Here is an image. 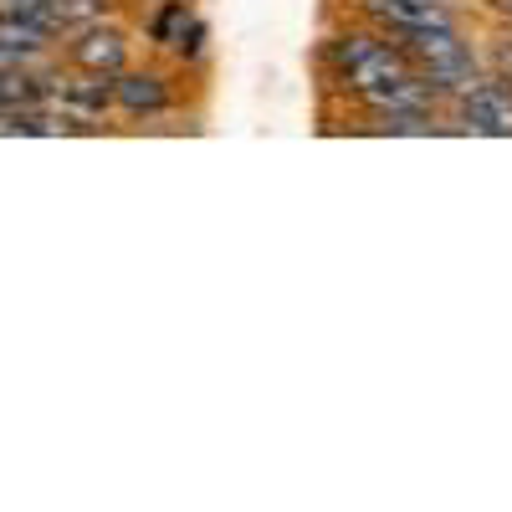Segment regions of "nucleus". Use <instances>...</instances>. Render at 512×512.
I'll return each mask as SVG.
<instances>
[{
    "label": "nucleus",
    "mask_w": 512,
    "mask_h": 512,
    "mask_svg": "<svg viewBox=\"0 0 512 512\" xmlns=\"http://www.w3.org/2000/svg\"><path fill=\"white\" fill-rule=\"evenodd\" d=\"M405 57L415 62V72L431 82L436 93H466L477 82V57L472 47L456 36V26H420V31H395Z\"/></svg>",
    "instance_id": "nucleus-1"
},
{
    "label": "nucleus",
    "mask_w": 512,
    "mask_h": 512,
    "mask_svg": "<svg viewBox=\"0 0 512 512\" xmlns=\"http://www.w3.org/2000/svg\"><path fill=\"white\" fill-rule=\"evenodd\" d=\"M333 67H338V77H344V88L369 93L374 82L395 77V72H410V57H405L400 41H374L364 31H349V36L333 41Z\"/></svg>",
    "instance_id": "nucleus-2"
},
{
    "label": "nucleus",
    "mask_w": 512,
    "mask_h": 512,
    "mask_svg": "<svg viewBox=\"0 0 512 512\" xmlns=\"http://www.w3.org/2000/svg\"><path fill=\"white\" fill-rule=\"evenodd\" d=\"M461 123L472 128V134H512V88L502 82H472V88L461 93Z\"/></svg>",
    "instance_id": "nucleus-3"
},
{
    "label": "nucleus",
    "mask_w": 512,
    "mask_h": 512,
    "mask_svg": "<svg viewBox=\"0 0 512 512\" xmlns=\"http://www.w3.org/2000/svg\"><path fill=\"white\" fill-rule=\"evenodd\" d=\"M379 118H390V113H425L431 118V103H436V88L425 82L415 67L410 72H395V77H384V82H374L369 93H359Z\"/></svg>",
    "instance_id": "nucleus-4"
},
{
    "label": "nucleus",
    "mask_w": 512,
    "mask_h": 512,
    "mask_svg": "<svg viewBox=\"0 0 512 512\" xmlns=\"http://www.w3.org/2000/svg\"><path fill=\"white\" fill-rule=\"evenodd\" d=\"M149 31H154V41H164V47H175V52H190V57L200 52V36H205V31H200V21L190 16L185 0H169V6L154 16V26H149Z\"/></svg>",
    "instance_id": "nucleus-5"
},
{
    "label": "nucleus",
    "mask_w": 512,
    "mask_h": 512,
    "mask_svg": "<svg viewBox=\"0 0 512 512\" xmlns=\"http://www.w3.org/2000/svg\"><path fill=\"white\" fill-rule=\"evenodd\" d=\"M52 21H31V16H6L0 21V57H36L47 52Z\"/></svg>",
    "instance_id": "nucleus-6"
},
{
    "label": "nucleus",
    "mask_w": 512,
    "mask_h": 512,
    "mask_svg": "<svg viewBox=\"0 0 512 512\" xmlns=\"http://www.w3.org/2000/svg\"><path fill=\"white\" fill-rule=\"evenodd\" d=\"M113 98H118L128 113H159V108L169 103L164 82H159L154 72H128V77H118V82H113Z\"/></svg>",
    "instance_id": "nucleus-7"
},
{
    "label": "nucleus",
    "mask_w": 512,
    "mask_h": 512,
    "mask_svg": "<svg viewBox=\"0 0 512 512\" xmlns=\"http://www.w3.org/2000/svg\"><path fill=\"white\" fill-rule=\"evenodd\" d=\"M72 52L88 72H118L123 67V36L118 31H88Z\"/></svg>",
    "instance_id": "nucleus-8"
},
{
    "label": "nucleus",
    "mask_w": 512,
    "mask_h": 512,
    "mask_svg": "<svg viewBox=\"0 0 512 512\" xmlns=\"http://www.w3.org/2000/svg\"><path fill=\"white\" fill-rule=\"evenodd\" d=\"M108 6V0H52V21H88Z\"/></svg>",
    "instance_id": "nucleus-9"
},
{
    "label": "nucleus",
    "mask_w": 512,
    "mask_h": 512,
    "mask_svg": "<svg viewBox=\"0 0 512 512\" xmlns=\"http://www.w3.org/2000/svg\"><path fill=\"white\" fill-rule=\"evenodd\" d=\"M0 16H31V21H52V0H0Z\"/></svg>",
    "instance_id": "nucleus-10"
},
{
    "label": "nucleus",
    "mask_w": 512,
    "mask_h": 512,
    "mask_svg": "<svg viewBox=\"0 0 512 512\" xmlns=\"http://www.w3.org/2000/svg\"><path fill=\"white\" fill-rule=\"evenodd\" d=\"M82 108H108V98H113V88H108V82H88V88H77L72 93Z\"/></svg>",
    "instance_id": "nucleus-11"
},
{
    "label": "nucleus",
    "mask_w": 512,
    "mask_h": 512,
    "mask_svg": "<svg viewBox=\"0 0 512 512\" xmlns=\"http://www.w3.org/2000/svg\"><path fill=\"white\" fill-rule=\"evenodd\" d=\"M497 6H507V11H512V0H497Z\"/></svg>",
    "instance_id": "nucleus-12"
},
{
    "label": "nucleus",
    "mask_w": 512,
    "mask_h": 512,
    "mask_svg": "<svg viewBox=\"0 0 512 512\" xmlns=\"http://www.w3.org/2000/svg\"><path fill=\"white\" fill-rule=\"evenodd\" d=\"M436 6H446V0H436Z\"/></svg>",
    "instance_id": "nucleus-13"
}]
</instances>
